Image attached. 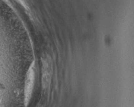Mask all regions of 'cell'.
Here are the masks:
<instances>
[{
  "instance_id": "cell-1",
  "label": "cell",
  "mask_w": 134,
  "mask_h": 107,
  "mask_svg": "<svg viewBox=\"0 0 134 107\" xmlns=\"http://www.w3.org/2000/svg\"><path fill=\"white\" fill-rule=\"evenodd\" d=\"M34 80H35V73L32 68L29 69L27 77L26 87H25V103L27 105L31 98L32 88H33Z\"/></svg>"
}]
</instances>
